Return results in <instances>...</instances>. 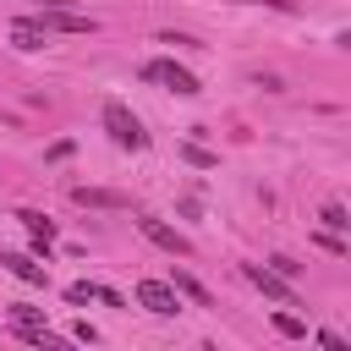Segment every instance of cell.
Segmentation results:
<instances>
[{"instance_id": "1", "label": "cell", "mask_w": 351, "mask_h": 351, "mask_svg": "<svg viewBox=\"0 0 351 351\" xmlns=\"http://www.w3.org/2000/svg\"><path fill=\"white\" fill-rule=\"evenodd\" d=\"M104 132H110V137H115L121 148H143V143H148L143 121H137V115H132V110H126L121 99H110V104H104Z\"/></svg>"}, {"instance_id": "2", "label": "cell", "mask_w": 351, "mask_h": 351, "mask_svg": "<svg viewBox=\"0 0 351 351\" xmlns=\"http://www.w3.org/2000/svg\"><path fill=\"white\" fill-rule=\"evenodd\" d=\"M33 27H44V33H93L99 22L93 16H82V11H71V5H44L38 16H27Z\"/></svg>"}, {"instance_id": "3", "label": "cell", "mask_w": 351, "mask_h": 351, "mask_svg": "<svg viewBox=\"0 0 351 351\" xmlns=\"http://www.w3.org/2000/svg\"><path fill=\"white\" fill-rule=\"evenodd\" d=\"M143 77H148V82H165V88H176L181 99L203 93V88H197V77H192L186 66H176V60H143Z\"/></svg>"}, {"instance_id": "4", "label": "cell", "mask_w": 351, "mask_h": 351, "mask_svg": "<svg viewBox=\"0 0 351 351\" xmlns=\"http://www.w3.org/2000/svg\"><path fill=\"white\" fill-rule=\"evenodd\" d=\"M137 302H143L148 313H159V318H176V313H181V291H176L170 280H137Z\"/></svg>"}, {"instance_id": "5", "label": "cell", "mask_w": 351, "mask_h": 351, "mask_svg": "<svg viewBox=\"0 0 351 351\" xmlns=\"http://www.w3.org/2000/svg\"><path fill=\"white\" fill-rule=\"evenodd\" d=\"M137 230H143V236H148L154 247H165V252H176V258H186V252H192V241H186V236H181L176 225H165V219H154V214H143V219H137Z\"/></svg>"}, {"instance_id": "6", "label": "cell", "mask_w": 351, "mask_h": 351, "mask_svg": "<svg viewBox=\"0 0 351 351\" xmlns=\"http://www.w3.org/2000/svg\"><path fill=\"white\" fill-rule=\"evenodd\" d=\"M241 274L263 291V296H274V302H285V307H296V291H291V280L285 274H274V269H263V263H241Z\"/></svg>"}, {"instance_id": "7", "label": "cell", "mask_w": 351, "mask_h": 351, "mask_svg": "<svg viewBox=\"0 0 351 351\" xmlns=\"http://www.w3.org/2000/svg\"><path fill=\"white\" fill-rule=\"evenodd\" d=\"M0 263H5V269H11L16 280H27V285H49V269H44L38 258H27V252H5Z\"/></svg>"}, {"instance_id": "8", "label": "cell", "mask_w": 351, "mask_h": 351, "mask_svg": "<svg viewBox=\"0 0 351 351\" xmlns=\"http://www.w3.org/2000/svg\"><path fill=\"white\" fill-rule=\"evenodd\" d=\"M71 203H82V208H126V197L104 192V186H71Z\"/></svg>"}, {"instance_id": "9", "label": "cell", "mask_w": 351, "mask_h": 351, "mask_svg": "<svg viewBox=\"0 0 351 351\" xmlns=\"http://www.w3.org/2000/svg\"><path fill=\"white\" fill-rule=\"evenodd\" d=\"M11 44H16L22 55H33V49H44V44H49V33H44V27H33V22H16V27H11Z\"/></svg>"}, {"instance_id": "10", "label": "cell", "mask_w": 351, "mask_h": 351, "mask_svg": "<svg viewBox=\"0 0 351 351\" xmlns=\"http://www.w3.org/2000/svg\"><path fill=\"white\" fill-rule=\"evenodd\" d=\"M16 219H22V225H27V230H33V247H49V241H55V225H49V219H44V214H38V208H22V214H16Z\"/></svg>"}, {"instance_id": "11", "label": "cell", "mask_w": 351, "mask_h": 351, "mask_svg": "<svg viewBox=\"0 0 351 351\" xmlns=\"http://www.w3.org/2000/svg\"><path fill=\"white\" fill-rule=\"evenodd\" d=\"M170 285H176V291H181V296H192V302H197V307H208V302H214V296H208V291H203V285H197V280H192V274H186V269H176V274H170Z\"/></svg>"}, {"instance_id": "12", "label": "cell", "mask_w": 351, "mask_h": 351, "mask_svg": "<svg viewBox=\"0 0 351 351\" xmlns=\"http://www.w3.org/2000/svg\"><path fill=\"white\" fill-rule=\"evenodd\" d=\"M274 329H280L285 340H302V335H307V324H302L296 313H274Z\"/></svg>"}, {"instance_id": "13", "label": "cell", "mask_w": 351, "mask_h": 351, "mask_svg": "<svg viewBox=\"0 0 351 351\" xmlns=\"http://www.w3.org/2000/svg\"><path fill=\"white\" fill-rule=\"evenodd\" d=\"M181 159H186V165H197V170H214V165H219V159H214L208 148H197V143H186V148H181Z\"/></svg>"}, {"instance_id": "14", "label": "cell", "mask_w": 351, "mask_h": 351, "mask_svg": "<svg viewBox=\"0 0 351 351\" xmlns=\"http://www.w3.org/2000/svg\"><path fill=\"white\" fill-rule=\"evenodd\" d=\"M93 296H99V285H93V280H77V285H66V302H71V307H82V302H93Z\"/></svg>"}, {"instance_id": "15", "label": "cell", "mask_w": 351, "mask_h": 351, "mask_svg": "<svg viewBox=\"0 0 351 351\" xmlns=\"http://www.w3.org/2000/svg\"><path fill=\"white\" fill-rule=\"evenodd\" d=\"M351 219H346V208L340 203H324V230H346Z\"/></svg>"}, {"instance_id": "16", "label": "cell", "mask_w": 351, "mask_h": 351, "mask_svg": "<svg viewBox=\"0 0 351 351\" xmlns=\"http://www.w3.org/2000/svg\"><path fill=\"white\" fill-rule=\"evenodd\" d=\"M11 324H44L38 307H11Z\"/></svg>"}, {"instance_id": "17", "label": "cell", "mask_w": 351, "mask_h": 351, "mask_svg": "<svg viewBox=\"0 0 351 351\" xmlns=\"http://www.w3.org/2000/svg\"><path fill=\"white\" fill-rule=\"evenodd\" d=\"M269 269H274V274H285V280H291V274H296V269H302V263H291V258H269Z\"/></svg>"}, {"instance_id": "18", "label": "cell", "mask_w": 351, "mask_h": 351, "mask_svg": "<svg viewBox=\"0 0 351 351\" xmlns=\"http://www.w3.org/2000/svg\"><path fill=\"white\" fill-rule=\"evenodd\" d=\"M241 5H274V11H291V0H241Z\"/></svg>"}, {"instance_id": "19", "label": "cell", "mask_w": 351, "mask_h": 351, "mask_svg": "<svg viewBox=\"0 0 351 351\" xmlns=\"http://www.w3.org/2000/svg\"><path fill=\"white\" fill-rule=\"evenodd\" d=\"M38 5H71V0H38Z\"/></svg>"}]
</instances>
